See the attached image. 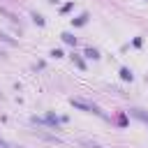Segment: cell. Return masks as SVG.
<instances>
[{"mask_svg":"<svg viewBox=\"0 0 148 148\" xmlns=\"http://www.w3.org/2000/svg\"><path fill=\"white\" fill-rule=\"evenodd\" d=\"M72 106H76V109H81V111H90V113L102 116V111H99L95 104H88V102H83V99H72Z\"/></svg>","mask_w":148,"mask_h":148,"instance_id":"cell-1","label":"cell"},{"mask_svg":"<svg viewBox=\"0 0 148 148\" xmlns=\"http://www.w3.org/2000/svg\"><path fill=\"white\" fill-rule=\"evenodd\" d=\"M35 134H37L39 139H46V141H53V143H60V139H58L56 134H46L44 130H35Z\"/></svg>","mask_w":148,"mask_h":148,"instance_id":"cell-2","label":"cell"},{"mask_svg":"<svg viewBox=\"0 0 148 148\" xmlns=\"http://www.w3.org/2000/svg\"><path fill=\"white\" fill-rule=\"evenodd\" d=\"M60 37H62V42H65V44H69V46H74V44H76V37H74L72 32H62Z\"/></svg>","mask_w":148,"mask_h":148,"instance_id":"cell-3","label":"cell"},{"mask_svg":"<svg viewBox=\"0 0 148 148\" xmlns=\"http://www.w3.org/2000/svg\"><path fill=\"white\" fill-rule=\"evenodd\" d=\"M120 79H123V81H132V72H130L127 67H123V69H120Z\"/></svg>","mask_w":148,"mask_h":148,"instance_id":"cell-4","label":"cell"},{"mask_svg":"<svg viewBox=\"0 0 148 148\" xmlns=\"http://www.w3.org/2000/svg\"><path fill=\"white\" fill-rule=\"evenodd\" d=\"M86 56H88V58H92V60H97V58H99L97 49H86Z\"/></svg>","mask_w":148,"mask_h":148,"instance_id":"cell-5","label":"cell"},{"mask_svg":"<svg viewBox=\"0 0 148 148\" xmlns=\"http://www.w3.org/2000/svg\"><path fill=\"white\" fill-rule=\"evenodd\" d=\"M72 60L76 62V67H79V69H86V62H83V60H81L79 56H72Z\"/></svg>","mask_w":148,"mask_h":148,"instance_id":"cell-6","label":"cell"},{"mask_svg":"<svg viewBox=\"0 0 148 148\" xmlns=\"http://www.w3.org/2000/svg\"><path fill=\"white\" fill-rule=\"evenodd\" d=\"M0 14H5L9 21H16V16H14V14H9V12H7V9H2V7H0Z\"/></svg>","mask_w":148,"mask_h":148,"instance_id":"cell-7","label":"cell"},{"mask_svg":"<svg viewBox=\"0 0 148 148\" xmlns=\"http://www.w3.org/2000/svg\"><path fill=\"white\" fill-rule=\"evenodd\" d=\"M32 18H35V23H37V25H44V18H42L39 14H32Z\"/></svg>","mask_w":148,"mask_h":148,"instance_id":"cell-8","label":"cell"},{"mask_svg":"<svg viewBox=\"0 0 148 148\" xmlns=\"http://www.w3.org/2000/svg\"><path fill=\"white\" fill-rule=\"evenodd\" d=\"M0 148H12V146H9V143H7L5 139H0Z\"/></svg>","mask_w":148,"mask_h":148,"instance_id":"cell-9","label":"cell"},{"mask_svg":"<svg viewBox=\"0 0 148 148\" xmlns=\"http://www.w3.org/2000/svg\"><path fill=\"white\" fill-rule=\"evenodd\" d=\"M83 146H86V148H99V146H95V143H88V141H86Z\"/></svg>","mask_w":148,"mask_h":148,"instance_id":"cell-10","label":"cell"}]
</instances>
